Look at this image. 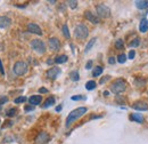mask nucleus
<instances>
[{"label":"nucleus","mask_w":148,"mask_h":144,"mask_svg":"<svg viewBox=\"0 0 148 144\" xmlns=\"http://www.w3.org/2000/svg\"><path fill=\"white\" fill-rule=\"evenodd\" d=\"M16 113H17V109H15V108L8 109V110L6 111V116H7V117H15Z\"/></svg>","instance_id":"aec40b11"},{"label":"nucleus","mask_w":148,"mask_h":144,"mask_svg":"<svg viewBox=\"0 0 148 144\" xmlns=\"http://www.w3.org/2000/svg\"><path fill=\"white\" fill-rule=\"evenodd\" d=\"M67 56L66 55H60V56H57L55 58V63H57V64H62V63H65V62H67Z\"/></svg>","instance_id":"6ab92c4d"},{"label":"nucleus","mask_w":148,"mask_h":144,"mask_svg":"<svg viewBox=\"0 0 148 144\" xmlns=\"http://www.w3.org/2000/svg\"><path fill=\"white\" fill-rule=\"evenodd\" d=\"M67 3H69V5H70V7H71V8H73V9L74 8H76V6H77V1H73V0H70Z\"/></svg>","instance_id":"c756f323"},{"label":"nucleus","mask_w":148,"mask_h":144,"mask_svg":"<svg viewBox=\"0 0 148 144\" xmlns=\"http://www.w3.org/2000/svg\"><path fill=\"white\" fill-rule=\"evenodd\" d=\"M8 102V97H6V96H2V97H0V107L1 105H3L5 103H7Z\"/></svg>","instance_id":"7c9ffc66"},{"label":"nucleus","mask_w":148,"mask_h":144,"mask_svg":"<svg viewBox=\"0 0 148 144\" xmlns=\"http://www.w3.org/2000/svg\"><path fill=\"white\" fill-rule=\"evenodd\" d=\"M70 78H71L73 81H77V80L80 79V74H79L77 71H72L70 73Z\"/></svg>","instance_id":"5701e85b"},{"label":"nucleus","mask_w":148,"mask_h":144,"mask_svg":"<svg viewBox=\"0 0 148 144\" xmlns=\"http://www.w3.org/2000/svg\"><path fill=\"white\" fill-rule=\"evenodd\" d=\"M41 101H42V96H40V95H32V96L29 98V102H30V104H31L32 107L40 104Z\"/></svg>","instance_id":"4468645a"},{"label":"nucleus","mask_w":148,"mask_h":144,"mask_svg":"<svg viewBox=\"0 0 148 144\" xmlns=\"http://www.w3.org/2000/svg\"><path fill=\"white\" fill-rule=\"evenodd\" d=\"M139 30H140V32H143V33H145V32L148 31V21L146 18L141 19L140 25H139Z\"/></svg>","instance_id":"dca6fc26"},{"label":"nucleus","mask_w":148,"mask_h":144,"mask_svg":"<svg viewBox=\"0 0 148 144\" xmlns=\"http://www.w3.org/2000/svg\"><path fill=\"white\" fill-rule=\"evenodd\" d=\"M132 108L136 109V110H139V111H147L148 104L146 103V102L138 101V102H134V103L132 104Z\"/></svg>","instance_id":"f8f14e48"},{"label":"nucleus","mask_w":148,"mask_h":144,"mask_svg":"<svg viewBox=\"0 0 148 144\" xmlns=\"http://www.w3.org/2000/svg\"><path fill=\"white\" fill-rule=\"evenodd\" d=\"M139 45H140V39L139 38H136L134 40H132V42H130V47H132V48H136Z\"/></svg>","instance_id":"bb28decb"},{"label":"nucleus","mask_w":148,"mask_h":144,"mask_svg":"<svg viewBox=\"0 0 148 144\" xmlns=\"http://www.w3.org/2000/svg\"><path fill=\"white\" fill-rule=\"evenodd\" d=\"M84 17L87 18L88 21H90L92 24H98V23H100V19H99V17H98L97 15L92 14L91 12H89V10H87V12L84 13Z\"/></svg>","instance_id":"9b49d317"},{"label":"nucleus","mask_w":148,"mask_h":144,"mask_svg":"<svg viewBox=\"0 0 148 144\" xmlns=\"http://www.w3.org/2000/svg\"><path fill=\"white\" fill-rule=\"evenodd\" d=\"M96 41H97V39H96V38H92V39H91V40L88 42V45L86 46V49H84V52H86V53H88V52H89V51L92 48V46L95 45V42H96Z\"/></svg>","instance_id":"412c9836"},{"label":"nucleus","mask_w":148,"mask_h":144,"mask_svg":"<svg viewBox=\"0 0 148 144\" xmlns=\"http://www.w3.org/2000/svg\"><path fill=\"white\" fill-rule=\"evenodd\" d=\"M101 73H103V68H101V66H96L92 71V75L93 77H98V75H100Z\"/></svg>","instance_id":"4be33fe9"},{"label":"nucleus","mask_w":148,"mask_h":144,"mask_svg":"<svg viewBox=\"0 0 148 144\" xmlns=\"http://www.w3.org/2000/svg\"><path fill=\"white\" fill-rule=\"evenodd\" d=\"M125 61H127V56L124 54H120L117 56V62L119 63H124Z\"/></svg>","instance_id":"c85d7f7f"},{"label":"nucleus","mask_w":148,"mask_h":144,"mask_svg":"<svg viewBox=\"0 0 148 144\" xmlns=\"http://www.w3.org/2000/svg\"><path fill=\"white\" fill-rule=\"evenodd\" d=\"M48 45H49V48L51 51H54V52L59 51V48H60V41L55 37H53V38H50L48 40Z\"/></svg>","instance_id":"6e6552de"},{"label":"nucleus","mask_w":148,"mask_h":144,"mask_svg":"<svg viewBox=\"0 0 148 144\" xmlns=\"http://www.w3.org/2000/svg\"><path fill=\"white\" fill-rule=\"evenodd\" d=\"M0 73H1V74H5V70H3V66H2L1 60H0Z\"/></svg>","instance_id":"e433bc0d"},{"label":"nucleus","mask_w":148,"mask_h":144,"mask_svg":"<svg viewBox=\"0 0 148 144\" xmlns=\"http://www.w3.org/2000/svg\"><path fill=\"white\" fill-rule=\"evenodd\" d=\"M96 10H97V16L101 18H107L111 16V9L104 5V3H99L96 6Z\"/></svg>","instance_id":"39448f33"},{"label":"nucleus","mask_w":148,"mask_h":144,"mask_svg":"<svg viewBox=\"0 0 148 144\" xmlns=\"http://www.w3.org/2000/svg\"><path fill=\"white\" fill-rule=\"evenodd\" d=\"M31 47L33 51H36L38 54H45L46 53V44L40 40V39H34L31 41Z\"/></svg>","instance_id":"423d86ee"},{"label":"nucleus","mask_w":148,"mask_h":144,"mask_svg":"<svg viewBox=\"0 0 148 144\" xmlns=\"http://www.w3.org/2000/svg\"><path fill=\"white\" fill-rule=\"evenodd\" d=\"M72 100L73 101H79V100H84V97H82L81 95H77V96H72Z\"/></svg>","instance_id":"2f4dec72"},{"label":"nucleus","mask_w":148,"mask_h":144,"mask_svg":"<svg viewBox=\"0 0 148 144\" xmlns=\"http://www.w3.org/2000/svg\"><path fill=\"white\" fill-rule=\"evenodd\" d=\"M27 31L31 32V33L38 35V36H41V35H42L41 28H40L38 24H36V23H29V24H27Z\"/></svg>","instance_id":"1a4fd4ad"},{"label":"nucleus","mask_w":148,"mask_h":144,"mask_svg":"<svg viewBox=\"0 0 148 144\" xmlns=\"http://www.w3.org/2000/svg\"><path fill=\"white\" fill-rule=\"evenodd\" d=\"M88 35H89V30L83 24H79L75 28V30H74V36H75V38H77V39H81V40L82 39H86L88 37Z\"/></svg>","instance_id":"20e7f679"},{"label":"nucleus","mask_w":148,"mask_h":144,"mask_svg":"<svg viewBox=\"0 0 148 144\" xmlns=\"http://www.w3.org/2000/svg\"><path fill=\"white\" fill-rule=\"evenodd\" d=\"M49 140H50L49 134L46 133V132H41L36 137V144H47L49 142Z\"/></svg>","instance_id":"0eeeda50"},{"label":"nucleus","mask_w":148,"mask_h":144,"mask_svg":"<svg viewBox=\"0 0 148 144\" xmlns=\"http://www.w3.org/2000/svg\"><path fill=\"white\" fill-rule=\"evenodd\" d=\"M115 47H116L117 49H122V48L124 47V41H123L122 39L116 40V41H115Z\"/></svg>","instance_id":"393cba45"},{"label":"nucleus","mask_w":148,"mask_h":144,"mask_svg":"<svg viewBox=\"0 0 148 144\" xmlns=\"http://www.w3.org/2000/svg\"><path fill=\"white\" fill-rule=\"evenodd\" d=\"M134 3H136V7L138 9H146V8H148V0H138Z\"/></svg>","instance_id":"2eb2a0df"},{"label":"nucleus","mask_w":148,"mask_h":144,"mask_svg":"<svg viewBox=\"0 0 148 144\" xmlns=\"http://www.w3.org/2000/svg\"><path fill=\"white\" fill-rule=\"evenodd\" d=\"M127 89V82L123 79H117L111 85V91L114 94H121Z\"/></svg>","instance_id":"f03ea898"},{"label":"nucleus","mask_w":148,"mask_h":144,"mask_svg":"<svg viewBox=\"0 0 148 144\" xmlns=\"http://www.w3.org/2000/svg\"><path fill=\"white\" fill-rule=\"evenodd\" d=\"M25 101H27V98H26L25 96H19V97H17V98H15V100H14V102H15L16 104H19V103H24Z\"/></svg>","instance_id":"cd10ccee"},{"label":"nucleus","mask_w":148,"mask_h":144,"mask_svg":"<svg viewBox=\"0 0 148 144\" xmlns=\"http://www.w3.org/2000/svg\"><path fill=\"white\" fill-rule=\"evenodd\" d=\"M91 68H92V61H89V62L86 64V69L89 70V69H91Z\"/></svg>","instance_id":"72a5a7b5"},{"label":"nucleus","mask_w":148,"mask_h":144,"mask_svg":"<svg viewBox=\"0 0 148 144\" xmlns=\"http://www.w3.org/2000/svg\"><path fill=\"white\" fill-rule=\"evenodd\" d=\"M58 74H60V69L59 68H51V69H49L47 73H46V75H47V78H49V79H56L57 77H58Z\"/></svg>","instance_id":"9d476101"},{"label":"nucleus","mask_w":148,"mask_h":144,"mask_svg":"<svg viewBox=\"0 0 148 144\" xmlns=\"http://www.w3.org/2000/svg\"><path fill=\"white\" fill-rule=\"evenodd\" d=\"M86 88L88 90H92L96 88V82L93 81V80H90V81H88L87 84H86Z\"/></svg>","instance_id":"b1692460"},{"label":"nucleus","mask_w":148,"mask_h":144,"mask_svg":"<svg viewBox=\"0 0 148 144\" xmlns=\"http://www.w3.org/2000/svg\"><path fill=\"white\" fill-rule=\"evenodd\" d=\"M87 111H88L87 108L81 107V108L75 109V110L72 111V112H70V114H69V117H67V119H66V127L71 126L73 121H75V120L79 119V118H81L83 114H86Z\"/></svg>","instance_id":"f257e3e1"},{"label":"nucleus","mask_w":148,"mask_h":144,"mask_svg":"<svg viewBox=\"0 0 148 144\" xmlns=\"http://www.w3.org/2000/svg\"><path fill=\"white\" fill-rule=\"evenodd\" d=\"M108 63H110V64H114V63H115V58H114V57H110Z\"/></svg>","instance_id":"4c0bfd02"},{"label":"nucleus","mask_w":148,"mask_h":144,"mask_svg":"<svg viewBox=\"0 0 148 144\" xmlns=\"http://www.w3.org/2000/svg\"><path fill=\"white\" fill-rule=\"evenodd\" d=\"M55 104V98L53 97V96H50V97H48L47 100H46V102L43 103V105H42V108H49V107H51V105H54Z\"/></svg>","instance_id":"a211bd4d"},{"label":"nucleus","mask_w":148,"mask_h":144,"mask_svg":"<svg viewBox=\"0 0 148 144\" xmlns=\"http://www.w3.org/2000/svg\"><path fill=\"white\" fill-rule=\"evenodd\" d=\"M32 110H34V107H26L25 108V111H32Z\"/></svg>","instance_id":"58836bf2"},{"label":"nucleus","mask_w":148,"mask_h":144,"mask_svg":"<svg viewBox=\"0 0 148 144\" xmlns=\"http://www.w3.org/2000/svg\"><path fill=\"white\" fill-rule=\"evenodd\" d=\"M39 93H40V94H47V93H48V89L42 87V88H40V89H39Z\"/></svg>","instance_id":"f704fd0d"},{"label":"nucleus","mask_w":148,"mask_h":144,"mask_svg":"<svg viewBox=\"0 0 148 144\" xmlns=\"http://www.w3.org/2000/svg\"><path fill=\"white\" fill-rule=\"evenodd\" d=\"M12 24V19L7 16H0V29H7Z\"/></svg>","instance_id":"ddd939ff"},{"label":"nucleus","mask_w":148,"mask_h":144,"mask_svg":"<svg viewBox=\"0 0 148 144\" xmlns=\"http://www.w3.org/2000/svg\"><path fill=\"white\" fill-rule=\"evenodd\" d=\"M63 35H64L65 38H67V39L71 37L70 36V31H69V26H67L66 24H64V25H63Z\"/></svg>","instance_id":"a878e982"},{"label":"nucleus","mask_w":148,"mask_h":144,"mask_svg":"<svg viewBox=\"0 0 148 144\" xmlns=\"http://www.w3.org/2000/svg\"><path fill=\"white\" fill-rule=\"evenodd\" d=\"M110 78H111L110 75H106V77H104V79H101V80H100V84H104V82H105V81H107Z\"/></svg>","instance_id":"c9c22d12"},{"label":"nucleus","mask_w":148,"mask_h":144,"mask_svg":"<svg viewBox=\"0 0 148 144\" xmlns=\"http://www.w3.org/2000/svg\"><path fill=\"white\" fill-rule=\"evenodd\" d=\"M134 56H136V52H134V51H130V53H129L130 60H133V58H134Z\"/></svg>","instance_id":"473e14b6"},{"label":"nucleus","mask_w":148,"mask_h":144,"mask_svg":"<svg viewBox=\"0 0 148 144\" xmlns=\"http://www.w3.org/2000/svg\"><path fill=\"white\" fill-rule=\"evenodd\" d=\"M13 70H14V73L16 75H24L26 72L29 71V65H27V63H25L23 61H18V62L15 63Z\"/></svg>","instance_id":"7ed1b4c3"},{"label":"nucleus","mask_w":148,"mask_h":144,"mask_svg":"<svg viewBox=\"0 0 148 144\" xmlns=\"http://www.w3.org/2000/svg\"><path fill=\"white\" fill-rule=\"evenodd\" d=\"M60 110H62V105H60V107H57V108H56V111H57V112H58V111H60Z\"/></svg>","instance_id":"ea45409f"},{"label":"nucleus","mask_w":148,"mask_h":144,"mask_svg":"<svg viewBox=\"0 0 148 144\" xmlns=\"http://www.w3.org/2000/svg\"><path fill=\"white\" fill-rule=\"evenodd\" d=\"M130 119L133 120V121H137V123H139V124H141V123L144 121L143 114H138V113H132L131 117H130Z\"/></svg>","instance_id":"f3484780"}]
</instances>
